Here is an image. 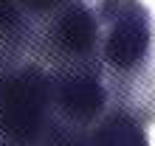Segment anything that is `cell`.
I'll return each mask as SVG.
<instances>
[{
  "label": "cell",
  "mask_w": 155,
  "mask_h": 146,
  "mask_svg": "<svg viewBox=\"0 0 155 146\" xmlns=\"http://www.w3.org/2000/svg\"><path fill=\"white\" fill-rule=\"evenodd\" d=\"M14 3L40 25V23L48 20V17H54L57 11H62L65 6H71L74 0H14Z\"/></svg>",
  "instance_id": "8"
},
{
  "label": "cell",
  "mask_w": 155,
  "mask_h": 146,
  "mask_svg": "<svg viewBox=\"0 0 155 146\" xmlns=\"http://www.w3.org/2000/svg\"><path fill=\"white\" fill-rule=\"evenodd\" d=\"M14 59H3L0 56V90H3V81H6V73H8V65H12Z\"/></svg>",
  "instance_id": "9"
},
{
  "label": "cell",
  "mask_w": 155,
  "mask_h": 146,
  "mask_svg": "<svg viewBox=\"0 0 155 146\" xmlns=\"http://www.w3.org/2000/svg\"><path fill=\"white\" fill-rule=\"evenodd\" d=\"M51 146H104V143L99 141L96 129H74V126L59 124Z\"/></svg>",
  "instance_id": "7"
},
{
  "label": "cell",
  "mask_w": 155,
  "mask_h": 146,
  "mask_svg": "<svg viewBox=\"0 0 155 146\" xmlns=\"http://www.w3.org/2000/svg\"><path fill=\"white\" fill-rule=\"evenodd\" d=\"M54 110L59 124L74 129H93L107 110L102 68L54 70Z\"/></svg>",
  "instance_id": "4"
},
{
  "label": "cell",
  "mask_w": 155,
  "mask_h": 146,
  "mask_svg": "<svg viewBox=\"0 0 155 146\" xmlns=\"http://www.w3.org/2000/svg\"><path fill=\"white\" fill-rule=\"evenodd\" d=\"M40 25L23 11L14 0H0V56L23 59L37 45Z\"/></svg>",
  "instance_id": "5"
},
{
  "label": "cell",
  "mask_w": 155,
  "mask_h": 146,
  "mask_svg": "<svg viewBox=\"0 0 155 146\" xmlns=\"http://www.w3.org/2000/svg\"><path fill=\"white\" fill-rule=\"evenodd\" d=\"M93 129L104 146H150L144 124L133 113H127V110L107 113Z\"/></svg>",
  "instance_id": "6"
},
{
  "label": "cell",
  "mask_w": 155,
  "mask_h": 146,
  "mask_svg": "<svg viewBox=\"0 0 155 146\" xmlns=\"http://www.w3.org/2000/svg\"><path fill=\"white\" fill-rule=\"evenodd\" d=\"M102 62L113 73L133 76L150 62L152 20L138 0H99Z\"/></svg>",
  "instance_id": "3"
},
{
  "label": "cell",
  "mask_w": 155,
  "mask_h": 146,
  "mask_svg": "<svg viewBox=\"0 0 155 146\" xmlns=\"http://www.w3.org/2000/svg\"><path fill=\"white\" fill-rule=\"evenodd\" d=\"M42 56L54 62V70L65 68H102V20L85 0H74L62 11L48 17L37 28V45Z\"/></svg>",
  "instance_id": "2"
},
{
  "label": "cell",
  "mask_w": 155,
  "mask_h": 146,
  "mask_svg": "<svg viewBox=\"0 0 155 146\" xmlns=\"http://www.w3.org/2000/svg\"><path fill=\"white\" fill-rule=\"evenodd\" d=\"M57 129L54 73L28 56L14 59L0 90V146H51Z\"/></svg>",
  "instance_id": "1"
}]
</instances>
